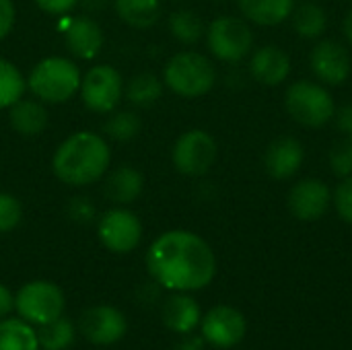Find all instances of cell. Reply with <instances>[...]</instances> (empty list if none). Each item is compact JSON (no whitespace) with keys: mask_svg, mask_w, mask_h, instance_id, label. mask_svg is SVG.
<instances>
[{"mask_svg":"<svg viewBox=\"0 0 352 350\" xmlns=\"http://www.w3.org/2000/svg\"><path fill=\"white\" fill-rule=\"evenodd\" d=\"M146 270L165 291L192 293L208 287L217 274L212 248L186 229L161 233L146 252Z\"/></svg>","mask_w":352,"mask_h":350,"instance_id":"6da1fadb","label":"cell"},{"mask_svg":"<svg viewBox=\"0 0 352 350\" xmlns=\"http://www.w3.org/2000/svg\"><path fill=\"white\" fill-rule=\"evenodd\" d=\"M111 167V146L105 136L80 130L66 136L54 151L52 171L70 188H87L105 177Z\"/></svg>","mask_w":352,"mask_h":350,"instance_id":"7a4b0ae2","label":"cell"},{"mask_svg":"<svg viewBox=\"0 0 352 350\" xmlns=\"http://www.w3.org/2000/svg\"><path fill=\"white\" fill-rule=\"evenodd\" d=\"M80 80L82 72L72 58L47 56L29 70L27 91L45 105H60L78 93Z\"/></svg>","mask_w":352,"mask_h":350,"instance_id":"3957f363","label":"cell"},{"mask_svg":"<svg viewBox=\"0 0 352 350\" xmlns=\"http://www.w3.org/2000/svg\"><path fill=\"white\" fill-rule=\"evenodd\" d=\"M165 87L184 99H198L212 91L217 68L212 60L200 52H177L163 68Z\"/></svg>","mask_w":352,"mask_h":350,"instance_id":"277c9868","label":"cell"},{"mask_svg":"<svg viewBox=\"0 0 352 350\" xmlns=\"http://www.w3.org/2000/svg\"><path fill=\"white\" fill-rule=\"evenodd\" d=\"M289 116L305 128H322L334 120L336 103L332 93L314 80H297L285 93Z\"/></svg>","mask_w":352,"mask_h":350,"instance_id":"5b68a950","label":"cell"},{"mask_svg":"<svg viewBox=\"0 0 352 350\" xmlns=\"http://www.w3.org/2000/svg\"><path fill=\"white\" fill-rule=\"evenodd\" d=\"M66 297L56 283L31 281L14 295V309L21 320L31 326H43L64 316Z\"/></svg>","mask_w":352,"mask_h":350,"instance_id":"8992f818","label":"cell"},{"mask_svg":"<svg viewBox=\"0 0 352 350\" xmlns=\"http://www.w3.org/2000/svg\"><path fill=\"white\" fill-rule=\"evenodd\" d=\"M206 45L208 52L227 64L241 62L254 52V31L239 17H219L206 27Z\"/></svg>","mask_w":352,"mask_h":350,"instance_id":"52a82bcc","label":"cell"},{"mask_svg":"<svg viewBox=\"0 0 352 350\" xmlns=\"http://www.w3.org/2000/svg\"><path fill=\"white\" fill-rule=\"evenodd\" d=\"M219 157V144L214 136L206 130L192 128L177 136L171 149L173 167L186 177L206 175Z\"/></svg>","mask_w":352,"mask_h":350,"instance_id":"ba28073f","label":"cell"},{"mask_svg":"<svg viewBox=\"0 0 352 350\" xmlns=\"http://www.w3.org/2000/svg\"><path fill=\"white\" fill-rule=\"evenodd\" d=\"M78 95L89 111L107 116L124 99V78L111 64H95L82 74Z\"/></svg>","mask_w":352,"mask_h":350,"instance_id":"9c48e42d","label":"cell"},{"mask_svg":"<svg viewBox=\"0 0 352 350\" xmlns=\"http://www.w3.org/2000/svg\"><path fill=\"white\" fill-rule=\"evenodd\" d=\"M97 237L113 254H130L142 241V223L128 206H113L97 219Z\"/></svg>","mask_w":352,"mask_h":350,"instance_id":"30bf717a","label":"cell"},{"mask_svg":"<svg viewBox=\"0 0 352 350\" xmlns=\"http://www.w3.org/2000/svg\"><path fill=\"white\" fill-rule=\"evenodd\" d=\"M80 334L95 347H111L128 332L126 316L113 305H93L80 314Z\"/></svg>","mask_w":352,"mask_h":350,"instance_id":"8fae6325","label":"cell"},{"mask_svg":"<svg viewBox=\"0 0 352 350\" xmlns=\"http://www.w3.org/2000/svg\"><path fill=\"white\" fill-rule=\"evenodd\" d=\"M311 72L318 83L340 87L351 78L352 58L351 52L336 39H322L314 45L309 56Z\"/></svg>","mask_w":352,"mask_h":350,"instance_id":"7c38bea8","label":"cell"},{"mask_svg":"<svg viewBox=\"0 0 352 350\" xmlns=\"http://www.w3.org/2000/svg\"><path fill=\"white\" fill-rule=\"evenodd\" d=\"M200 328L204 342L214 349H233L245 338L248 324L239 309L231 305H217L202 318Z\"/></svg>","mask_w":352,"mask_h":350,"instance_id":"4fadbf2b","label":"cell"},{"mask_svg":"<svg viewBox=\"0 0 352 350\" xmlns=\"http://www.w3.org/2000/svg\"><path fill=\"white\" fill-rule=\"evenodd\" d=\"M330 204H332V190L328 188L326 182L318 177L299 179L287 196V206L291 215L303 223L320 221L328 212Z\"/></svg>","mask_w":352,"mask_h":350,"instance_id":"5bb4252c","label":"cell"},{"mask_svg":"<svg viewBox=\"0 0 352 350\" xmlns=\"http://www.w3.org/2000/svg\"><path fill=\"white\" fill-rule=\"evenodd\" d=\"M64 45L76 60H93L99 56L105 35L91 14H76L64 25Z\"/></svg>","mask_w":352,"mask_h":350,"instance_id":"9a60e30c","label":"cell"},{"mask_svg":"<svg viewBox=\"0 0 352 350\" xmlns=\"http://www.w3.org/2000/svg\"><path fill=\"white\" fill-rule=\"evenodd\" d=\"M305 161V149L295 136H280L272 140L264 153V169L272 179H291L299 173Z\"/></svg>","mask_w":352,"mask_h":350,"instance_id":"2e32d148","label":"cell"},{"mask_svg":"<svg viewBox=\"0 0 352 350\" xmlns=\"http://www.w3.org/2000/svg\"><path fill=\"white\" fill-rule=\"evenodd\" d=\"M250 74L256 83L264 87H278L291 74V58L278 45H262L256 52H252Z\"/></svg>","mask_w":352,"mask_h":350,"instance_id":"e0dca14e","label":"cell"},{"mask_svg":"<svg viewBox=\"0 0 352 350\" xmlns=\"http://www.w3.org/2000/svg\"><path fill=\"white\" fill-rule=\"evenodd\" d=\"M144 192V175L132 165H120L105 173L103 194L116 206L134 204Z\"/></svg>","mask_w":352,"mask_h":350,"instance_id":"ac0fdd59","label":"cell"},{"mask_svg":"<svg viewBox=\"0 0 352 350\" xmlns=\"http://www.w3.org/2000/svg\"><path fill=\"white\" fill-rule=\"evenodd\" d=\"M8 124L16 134L25 138H35L45 132L50 124V113L45 109V103H41L39 99L21 97L8 107Z\"/></svg>","mask_w":352,"mask_h":350,"instance_id":"d6986e66","label":"cell"},{"mask_svg":"<svg viewBox=\"0 0 352 350\" xmlns=\"http://www.w3.org/2000/svg\"><path fill=\"white\" fill-rule=\"evenodd\" d=\"M163 324L175 334H190L202 322L200 305L188 293H173L165 299L161 307Z\"/></svg>","mask_w":352,"mask_h":350,"instance_id":"ffe728a7","label":"cell"},{"mask_svg":"<svg viewBox=\"0 0 352 350\" xmlns=\"http://www.w3.org/2000/svg\"><path fill=\"white\" fill-rule=\"evenodd\" d=\"M241 14L260 25V27H276L291 19L295 8V0H237Z\"/></svg>","mask_w":352,"mask_h":350,"instance_id":"44dd1931","label":"cell"},{"mask_svg":"<svg viewBox=\"0 0 352 350\" xmlns=\"http://www.w3.org/2000/svg\"><path fill=\"white\" fill-rule=\"evenodd\" d=\"M116 14L132 29H148L161 19V0H111Z\"/></svg>","mask_w":352,"mask_h":350,"instance_id":"7402d4cb","label":"cell"},{"mask_svg":"<svg viewBox=\"0 0 352 350\" xmlns=\"http://www.w3.org/2000/svg\"><path fill=\"white\" fill-rule=\"evenodd\" d=\"M291 19H293V29L303 39H318L324 35L328 27V12L316 0H303L295 4Z\"/></svg>","mask_w":352,"mask_h":350,"instance_id":"603a6c76","label":"cell"},{"mask_svg":"<svg viewBox=\"0 0 352 350\" xmlns=\"http://www.w3.org/2000/svg\"><path fill=\"white\" fill-rule=\"evenodd\" d=\"M165 91L163 78L153 72H138L124 83V99L132 107H153Z\"/></svg>","mask_w":352,"mask_h":350,"instance_id":"cb8c5ba5","label":"cell"},{"mask_svg":"<svg viewBox=\"0 0 352 350\" xmlns=\"http://www.w3.org/2000/svg\"><path fill=\"white\" fill-rule=\"evenodd\" d=\"M0 350H41L37 330L21 318L0 320Z\"/></svg>","mask_w":352,"mask_h":350,"instance_id":"d4e9b609","label":"cell"},{"mask_svg":"<svg viewBox=\"0 0 352 350\" xmlns=\"http://www.w3.org/2000/svg\"><path fill=\"white\" fill-rule=\"evenodd\" d=\"M167 25H169L173 39H177L184 45H194L206 35V25H204L202 17L190 8H182V10L171 12Z\"/></svg>","mask_w":352,"mask_h":350,"instance_id":"484cf974","label":"cell"},{"mask_svg":"<svg viewBox=\"0 0 352 350\" xmlns=\"http://www.w3.org/2000/svg\"><path fill=\"white\" fill-rule=\"evenodd\" d=\"M76 338V326L72 320L60 316L58 320L39 326L37 330V340L41 350H66L72 347Z\"/></svg>","mask_w":352,"mask_h":350,"instance_id":"4316f807","label":"cell"},{"mask_svg":"<svg viewBox=\"0 0 352 350\" xmlns=\"http://www.w3.org/2000/svg\"><path fill=\"white\" fill-rule=\"evenodd\" d=\"M140 130H142V120L132 109L111 111L107 113V120L103 124L105 136L116 142H130L140 134Z\"/></svg>","mask_w":352,"mask_h":350,"instance_id":"83f0119b","label":"cell"},{"mask_svg":"<svg viewBox=\"0 0 352 350\" xmlns=\"http://www.w3.org/2000/svg\"><path fill=\"white\" fill-rule=\"evenodd\" d=\"M27 91V76L6 58H0V109H8Z\"/></svg>","mask_w":352,"mask_h":350,"instance_id":"f1b7e54d","label":"cell"},{"mask_svg":"<svg viewBox=\"0 0 352 350\" xmlns=\"http://www.w3.org/2000/svg\"><path fill=\"white\" fill-rule=\"evenodd\" d=\"M328 163H330V169L336 177L344 179V177L352 175V142L349 138L332 144L330 155H328Z\"/></svg>","mask_w":352,"mask_h":350,"instance_id":"f546056e","label":"cell"},{"mask_svg":"<svg viewBox=\"0 0 352 350\" xmlns=\"http://www.w3.org/2000/svg\"><path fill=\"white\" fill-rule=\"evenodd\" d=\"M23 219V204L16 196L0 192V233H10Z\"/></svg>","mask_w":352,"mask_h":350,"instance_id":"4dcf8cb0","label":"cell"},{"mask_svg":"<svg viewBox=\"0 0 352 350\" xmlns=\"http://www.w3.org/2000/svg\"><path fill=\"white\" fill-rule=\"evenodd\" d=\"M66 215L70 221H74L78 225H89L97 219V206L87 196H74L66 204Z\"/></svg>","mask_w":352,"mask_h":350,"instance_id":"1f68e13d","label":"cell"},{"mask_svg":"<svg viewBox=\"0 0 352 350\" xmlns=\"http://www.w3.org/2000/svg\"><path fill=\"white\" fill-rule=\"evenodd\" d=\"M332 204H334L338 217H340L344 223L352 225V175L344 177V179L336 186V190H334V194H332Z\"/></svg>","mask_w":352,"mask_h":350,"instance_id":"d6a6232c","label":"cell"},{"mask_svg":"<svg viewBox=\"0 0 352 350\" xmlns=\"http://www.w3.org/2000/svg\"><path fill=\"white\" fill-rule=\"evenodd\" d=\"M35 6L39 10H43L45 14H54V17H64L70 10H74L78 6L80 0H33Z\"/></svg>","mask_w":352,"mask_h":350,"instance_id":"836d02e7","label":"cell"},{"mask_svg":"<svg viewBox=\"0 0 352 350\" xmlns=\"http://www.w3.org/2000/svg\"><path fill=\"white\" fill-rule=\"evenodd\" d=\"M16 23V8L12 0H0V41L10 35Z\"/></svg>","mask_w":352,"mask_h":350,"instance_id":"e575fe53","label":"cell"},{"mask_svg":"<svg viewBox=\"0 0 352 350\" xmlns=\"http://www.w3.org/2000/svg\"><path fill=\"white\" fill-rule=\"evenodd\" d=\"M334 122H336V128L342 134H352V103H346V105L336 109Z\"/></svg>","mask_w":352,"mask_h":350,"instance_id":"d590c367","label":"cell"},{"mask_svg":"<svg viewBox=\"0 0 352 350\" xmlns=\"http://www.w3.org/2000/svg\"><path fill=\"white\" fill-rule=\"evenodd\" d=\"M14 309V295L12 291L0 283V320H4Z\"/></svg>","mask_w":352,"mask_h":350,"instance_id":"8d00e7d4","label":"cell"},{"mask_svg":"<svg viewBox=\"0 0 352 350\" xmlns=\"http://www.w3.org/2000/svg\"><path fill=\"white\" fill-rule=\"evenodd\" d=\"M175 350H204V338H200V336H188V338H184Z\"/></svg>","mask_w":352,"mask_h":350,"instance_id":"74e56055","label":"cell"},{"mask_svg":"<svg viewBox=\"0 0 352 350\" xmlns=\"http://www.w3.org/2000/svg\"><path fill=\"white\" fill-rule=\"evenodd\" d=\"M78 4H82V8L89 12H97V10H103L107 6V0H80Z\"/></svg>","mask_w":352,"mask_h":350,"instance_id":"f35d334b","label":"cell"},{"mask_svg":"<svg viewBox=\"0 0 352 350\" xmlns=\"http://www.w3.org/2000/svg\"><path fill=\"white\" fill-rule=\"evenodd\" d=\"M342 31H344V37H346V41L352 45V8L346 12V17H344V23H342Z\"/></svg>","mask_w":352,"mask_h":350,"instance_id":"ab89813d","label":"cell"},{"mask_svg":"<svg viewBox=\"0 0 352 350\" xmlns=\"http://www.w3.org/2000/svg\"><path fill=\"white\" fill-rule=\"evenodd\" d=\"M349 140H351V142H352V134H349Z\"/></svg>","mask_w":352,"mask_h":350,"instance_id":"60d3db41","label":"cell"}]
</instances>
